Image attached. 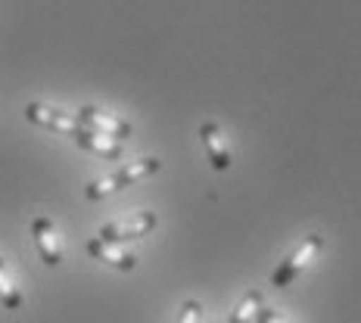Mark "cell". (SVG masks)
I'll return each instance as SVG.
<instances>
[{"label": "cell", "mask_w": 361, "mask_h": 323, "mask_svg": "<svg viewBox=\"0 0 361 323\" xmlns=\"http://www.w3.org/2000/svg\"><path fill=\"white\" fill-rule=\"evenodd\" d=\"M159 168H162V162H159V159L128 162V165H122V168L116 171V175H109V177H103V180H94V184H87V186H85V196H87L90 202L106 199V196H112V193H118V190H125V186L137 184V180H144V177H149V175H156Z\"/></svg>", "instance_id": "6da1fadb"}, {"label": "cell", "mask_w": 361, "mask_h": 323, "mask_svg": "<svg viewBox=\"0 0 361 323\" xmlns=\"http://www.w3.org/2000/svg\"><path fill=\"white\" fill-rule=\"evenodd\" d=\"M321 249H324V236H321V234L305 236L302 243H299L296 249H293L287 258H283L281 265H277L274 274H271V286H274V289H287V286H293V280H296V277L302 274V270L308 267V261H312Z\"/></svg>", "instance_id": "7a4b0ae2"}, {"label": "cell", "mask_w": 361, "mask_h": 323, "mask_svg": "<svg viewBox=\"0 0 361 323\" xmlns=\"http://www.w3.org/2000/svg\"><path fill=\"white\" fill-rule=\"evenodd\" d=\"M78 122H81L85 131L100 134V137H109V140H116V144H122V140L131 137V125H128L125 118L109 115V112H100V109H94V106L78 109Z\"/></svg>", "instance_id": "3957f363"}, {"label": "cell", "mask_w": 361, "mask_h": 323, "mask_svg": "<svg viewBox=\"0 0 361 323\" xmlns=\"http://www.w3.org/2000/svg\"><path fill=\"white\" fill-rule=\"evenodd\" d=\"M156 224H159V217L153 212H140L134 217H128V221H116V224H106V227H100V236L103 243H128V239H140L147 236L149 230H156Z\"/></svg>", "instance_id": "277c9868"}, {"label": "cell", "mask_w": 361, "mask_h": 323, "mask_svg": "<svg viewBox=\"0 0 361 323\" xmlns=\"http://www.w3.org/2000/svg\"><path fill=\"white\" fill-rule=\"evenodd\" d=\"M25 118L32 125H37V127H47V131H56V134H69V137H75V134L81 131V122L75 115L59 112V109H50V106H44V103H28Z\"/></svg>", "instance_id": "5b68a950"}, {"label": "cell", "mask_w": 361, "mask_h": 323, "mask_svg": "<svg viewBox=\"0 0 361 323\" xmlns=\"http://www.w3.org/2000/svg\"><path fill=\"white\" fill-rule=\"evenodd\" d=\"M200 140H202V149H206V159L212 162V168L228 171L231 168V149H228V137H224L221 125L202 122L200 125Z\"/></svg>", "instance_id": "8992f818"}, {"label": "cell", "mask_w": 361, "mask_h": 323, "mask_svg": "<svg viewBox=\"0 0 361 323\" xmlns=\"http://www.w3.org/2000/svg\"><path fill=\"white\" fill-rule=\"evenodd\" d=\"M32 236H35V246H37V252H41L44 265H50V267L63 265V246H59L56 227H54L50 217H44V215L35 217L32 221Z\"/></svg>", "instance_id": "52a82bcc"}, {"label": "cell", "mask_w": 361, "mask_h": 323, "mask_svg": "<svg viewBox=\"0 0 361 323\" xmlns=\"http://www.w3.org/2000/svg\"><path fill=\"white\" fill-rule=\"evenodd\" d=\"M87 255L90 258H97V261H103V265H109V267H116V270H134L137 267V258H134L131 252H125V249H118L116 243H103V239H87Z\"/></svg>", "instance_id": "ba28073f"}, {"label": "cell", "mask_w": 361, "mask_h": 323, "mask_svg": "<svg viewBox=\"0 0 361 323\" xmlns=\"http://www.w3.org/2000/svg\"><path fill=\"white\" fill-rule=\"evenodd\" d=\"M72 140L81 149H87V153L100 156V159H122V156H125L122 144H116V140H109V137H100V134H90V131H85V127H81Z\"/></svg>", "instance_id": "9c48e42d"}, {"label": "cell", "mask_w": 361, "mask_h": 323, "mask_svg": "<svg viewBox=\"0 0 361 323\" xmlns=\"http://www.w3.org/2000/svg\"><path fill=\"white\" fill-rule=\"evenodd\" d=\"M265 305V298H262L259 289H250L243 298H240V305L234 308V314L228 317V323H252V317L259 314V308Z\"/></svg>", "instance_id": "30bf717a"}, {"label": "cell", "mask_w": 361, "mask_h": 323, "mask_svg": "<svg viewBox=\"0 0 361 323\" xmlns=\"http://www.w3.org/2000/svg\"><path fill=\"white\" fill-rule=\"evenodd\" d=\"M0 305H4L6 311H19V308H22V292L13 286V280L6 277L4 258H0Z\"/></svg>", "instance_id": "8fae6325"}, {"label": "cell", "mask_w": 361, "mask_h": 323, "mask_svg": "<svg viewBox=\"0 0 361 323\" xmlns=\"http://www.w3.org/2000/svg\"><path fill=\"white\" fill-rule=\"evenodd\" d=\"M200 314H202V305L197 302V298H187V302L180 305L175 323H200Z\"/></svg>", "instance_id": "7c38bea8"}, {"label": "cell", "mask_w": 361, "mask_h": 323, "mask_svg": "<svg viewBox=\"0 0 361 323\" xmlns=\"http://www.w3.org/2000/svg\"><path fill=\"white\" fill-rule=\"evenodd\" d=\"M255 320H259V323H293V320L283 317L281 311H271V308H265V305L259 308V314H255Z\"/></svg>", "instance_id": "4fadbf2b"}]
</instances>
